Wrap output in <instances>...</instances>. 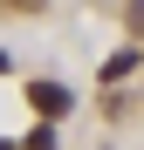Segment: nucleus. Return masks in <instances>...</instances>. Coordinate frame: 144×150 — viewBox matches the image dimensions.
Instances as JSON below:
<instances>
[{
  "instance_id": "nucleus-6",
  "label": "nucleus",
  "mask_w": 144,
  "mask_h": 150,
  "mask_svg": "<svg viewBox=\"0 0 144 150\" xmlns=\"http://www.w3.org/2000/svg\"><path fill=\"white\" fill-rule=\"evenodd\" d=\"M0 150H7V143H0Z\"/></svg>"
},
{
  "instance_id": "nucleus-2",
  "label": "nucleus",
  "mask_w": 144,
  "mask_h": 150,
  "mask_svg": "<svg viewBox=\"0 0 144 150\" xmlns=\"http://www.w3.org/2000/svg\"><path fill=\"white\" fill-rule=\"evenodd\" d=\"M130 68H137V55H130V48H124V55H110V62H103V82H124Z\"/></svg>"
},
{
  "instance_id": "nucleus-1",
  "label": "nucleus",
  "mask_w": 144,
  "mask_h": 150,
  "mask_svg": "<svg viewBox=\"0 0 144 150\" xmlns=\"http://www.w3.org/2000/svg\"><path fill=\"white\" fill-rule=\"evenodd\" d=\"M28 103L55 123V116H69V89H62V82H34V89H28Z\"/></svg>"
},
{
  "instance_id": "nucleus-3",
  "label": "nucleus",
  "mask_w": 144,
  "mask_h": 150,
  "mask_svg": "<svg viewBox=\"0 0 144 150\" xmlns=\"http://www.w3.org/2000/svg\"><path fill=\"white\" fill-rule=\"evenodd\" d=\"M21 150H55V137H48V130H34V137L21 143Z\"/></svg>"
},
{
  "instance_id": "nucleus-5",
  "label": "nucleus",
  "mask_w": 144,
  "mask_h": 150,
  "mask_svg": "<svg viewBox=\"0 0 144 150\" xmlns=\"http://www.w3.org/2000/svg\"><path fill=\"white\" fill-rule=\"evenodd\" d=\"M0 75H7V55H0Z\"/></svg>"
},
{
  "instance_id": "nucleus-4",
  "label": "nucleus",
  "mask_w": 144,
  "mask_h": 150,
  "mask_svg": "<svg viewBox=\"0 0 144 150\" xmlns=\"http://www.w3.org/2000/svg\"><path fill=\"white\" fill-rule=\"evenodd\" d=\"M41 7V0H7V14H34Z\"/></svg>"
}]
</instances>
